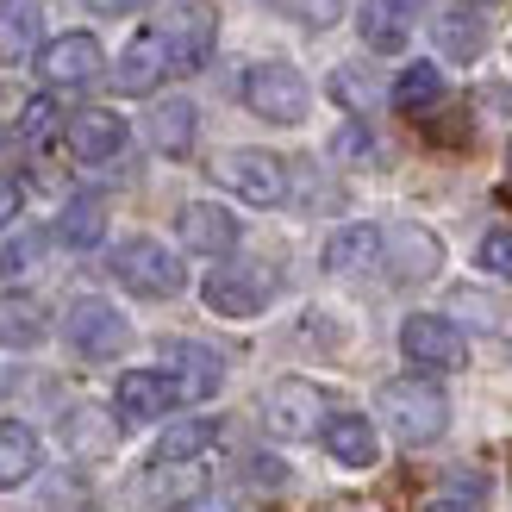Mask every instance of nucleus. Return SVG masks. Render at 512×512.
<instances>
[{
    "mask_svg": "<svg viewBox=\"0 0 512 512\" xmlns=\"http://www.w3.org/2000/svg\"><path fill=\"white\" fill-rule=\"evenodd\" d=\"M175 232H182V244L200 250V256H225V250H238L244 225L225 213V207H213V200H188V207L175 213Z\"/></svg>",
    "mask_w": 512,
    "mask_h": 512,
    "instance_id": "13",
    "label": "nucleus"
},
{
    "mask_svg": "<svg viewBox=\"0 0 512 512\" xmlns=\"http://www.w3.org/2000/svg\"><path fill=\"white\" fill-rule=\"evenodd\" d=\"M506 169H512V150H506Z\"/></svg>",
    "mask_w": 512,
    "mask_h": 512,
    "instance_id": "39",
    "label": "nucleus"
},
{
    "mask_svg": "<svg viewBox=\"0 0 512 512\" xmlns=\"http://www.w3.org/2000/svg\"><path fill=\"white\" fill-rule=\"evenodd\" d=\"M82 7H88V13H107V19H113V13H138L144 0H82Z\"/></svg>",
    "mask_w": 512,
    "mask_h": 512,
    "instance_id": "36",
    "label": "nucleus"
},
{
    "mask_svg": "<svg viewBox=\"0 0 512 512\" xmlns=\"http://www.w3.org/2000/svg\"><path fill=\"white\" fill-rule=\"evenodd\" d=\"M263 425L275 438H313V431H325V394L313 381H275L263 400Z\"/></svg>",
    "mask_w": 512,
    "mask_h": 512,
    "instance_id": "8",
    "label": "nucleus"
},
{
    "mask_svg": "<svg viewBox=\"0 0 512 512\" xmlns=\"http://www.w3.org/2000/svg\"><path fill=\"white\" fill-rule=\"evenodd\" d=\"M163 32V44H169V63L175 69H200L213 57V38H219V13L207 7V0H188V7H175L169 13V25H157Z\"/></svg>",
    "mask_w": 512,
    "mask_h": 512,
    "instance_id": "9",
    "label": "nucleus"
},
{
    "mask_svg": "<svg viewBox=\"0 0 512 512\" xmlns=\"http://www.w3.org/2000/svg\"><path fill=\"white\" fill-rule=\"evenodd\" d=\"M113 275L132 294H144V300H169V294H182V281H188L182 256H175L169 244H157V238H125L113 250Z\"/></svg>",
    "mask_w": 512,
    "mask_h": 512,
    "instance_id": "2",
    "label": "nucleus"
},
{
    "mask_svg": "<svg viewBox=\"0 0 512 512\" xmlns=\"http://www.w3.org/2000/svg\"><path fill=\"white\" fill-rule=\"evenodd\" d=\"M19 200H25L19 182H13V175H0V232H7V225L19 219Z\"/></svg>",
    "mask_w": 512,
    "mask_h": 512,
    "instance_id": "34",
    "label": "nucleus"
},
{
    "mask_svg": "<svg viewBox=\"0 0 512 512\" xmlns=\"http://www.w3.org/2000/svg\"><path fill=\"white\" fill-rule=\"evenodd\" d=\"M331 94H338L350 113H363L369 100H375V94H369V82H363V69H356V63H344L338 75H331Z\"/></svg>",
    "mask_w": 512,
    "mask_h": 512,
    "instance_id": "32",
    "label": "nucleus"
},
{
    "mask_svg": "<svg viewBox=\"0 0 512 512\" xmlns=\"http://www.w3.org/2000/svg\"><path fill=\"white\" fill-rule=\"evenodd\" d=\"M69 444L75 450H113V431H107V419H100V413H75L69 419Z\"/></svg>",
    "mask_w": 512,
    "mask_h": 512,
    "instance_id": "31",
    "label": "nucleus"
},
{
    "mask_svg": "<svg viewBox=\"0 0 512 512\" xmlns=\"http://www.w3.org/2000/svg\"><path fill=\"white\" fill-rule=\"evenodd\" d=\"M38 256H44V232H25V238H13V244H0V275L38 269Z\"/></svg>",
    "mask_w": 512,
    "mask_h": 512,
    "instance_id": "30",
    "label": "nucleus"
},
{
    "mask_svg": "<svg viewBox=\"0 0 512 512\" xmlns=\"http://www.w3.org/2000/svg\"><path fill=\"white\" fill-rule=\"evenodd\" d=\"M44 7L38 0H0V63H25L38 50Z\"/></svg>",
    "mask_w": 512,
    "mask_h": 512,
    "instance_id": "19",
    "label": "nucleus"
},
{
    "mask_svg": "<svg viewBox=\"0 0 512 512\" xmlns=\"http://www.w3.org/2000/svg\"><path fill=\"white\" fill-rule=\"evenodd\" d=\"M219 182L238 200H250V207H281L288 200V163L269 157V150H225Z\"/></svg>",
    "mask_w": 512,
    "mask_h": 512,
    "instance_id": "6",
    "label": "nucleus"
},
{
    "mask_svg": "<svg viewBox=\"0 0 512 512\" xmlns=\"http://www.w3.org/2000/svg\"><path fill=\"white\" fill-rule=\"evenodd\" d=\"M431 512H481V506H456V500H438Z\"/></svg>",
    "mask_w": 512,
    "mask_h": 512,
    "instance_id": "38",
    "label": "nucleus"
},
{
    "mask_svg": "<svg viewBox=\"0 0 512 512\" xmlns=\"http://www.w3.org/2000/svg\"><path fill=\"white\" fill-rule=\"evenodd\" d=\"M182 400H188V394H182V381H175L169 369H132V375H119V388H113L119 419H132V425L163 419V413H175Z\"/></svg>",
    "mask_w": 512,
    "mask_h": 512,
    "instance_id": "10",
    "label": "nucleus"
},
{
    "mask_svg": "<svg viewBox=\"0 0 512 512\" xmlns=\"http://www.w3.org/2000/svg\"><path fill=\"white\" fill-rule=\"evenodd\" d=\"M319 438H325V450L338 456L344 469H369L375 456H381V438H375V425L363 413H331Z\"/></svg>",
    "mask_w": 512,
    "mask_h": 512,
    "instance_id": "17",
    "label": "nucleus"
},
{
    "mask_svg": "<svg viewBox=\"0 0 512 512\" xmlns=\"http://www.w3.org/2000/svg\"><path fill=\"white\" fill-rule=\"evenodd\" d=\"M400 350H406L413 369H431V375H450V369L469 363L463 331H456L450 319H438V313H413V319H406L400 325Z\"/></svg>",
    "mask_w": 512,
    "mask_h": 512,
    "instance_id": "4",
    "label": "nucleus"
},
{
    "mask_svg": "<svg viewBox=\"0 0 512 512\" xmlns=\"http://www.w3.org/2000/svg\"><path fill=\"white\" fill-rule=\"evenodd\" d=\"M213 444H219V419H182V425H169L163 438H157L150 463H157V469H169V463H194V456L213 450Z\"/></svg>",
    "mask_w": 512,
    "mask_h": 512,
    "instance_id": "23",
    "label": "nucleus"
},
{
    "mask_svg": "<svg viewBox=\"0 0 512 512\" xmlns=\"http://www.w3.org/2000/svg\"><path fill=\"white\" fill-rule=\"evenodd\" d=\"M300 13H306V25H331L338 19V0H300Z\"/></svg>",
    "mask_w": 512,
    "mask_h": 512,
    "instance_id": "35",
    "label": "nucleus"
},
{
    "mask_svg": "<svg viewBox=\"0 0 512 512\" xmlns=\"http://www.w3.org/2000/svg\"><path fill=\"white\" fill-rule=\"evenodd\" d=\"M32 475H38V431L7 419L0 425V494L19 488V481H32Z\"/></svg>",
    "mask_w": 512,
    "mask_h": 512,
    "instance_id": "22",
    "label": "nucleus"
},
{
    "mask_svg": "<svg viewBox=\"0 0 512 512\" xmlns=\"http://www.w3.org/2000/svg\"><path fill=\"white\" fill-rule=\"evenodd\" d=\"M319 263H325L331 275H356V269L381 263V225H344V232H331Z\"/></svg>",
    "mask_w": 512,
    "mask_h": 512,
    "instance_id": "20",
    "label": "nucleus"
},
{
    "mask_svg": "<svg viewBox=\"0 0 512 512\" xmlns=\"http://www.w3.org/2000/svg\"><path fill=\"white\" fill-rule=\"evenodd\" d=\"M381 263H388L394 281H425V275H438L444 244L419 232V225H394V232H381Z\"/></svg>",
    "mask_w": 512,
    "mask_h": 512,
    "instance_id": "12",
    "label": "nucleus"
},
{
    "mask_svg": "<svg viewBox=\"0 0 512 512\" xmlns=\"http://www.w3.org/2000/svg\"><path fill=\"white\" fill-rule=\"evenodd\" d=\"M244 107L256 119H269V125H300L306 107H313V94H306L294 63H256L244 75Z\"/></svg>",
    "mask_w": 512,
    "mask_h": 512,
    "instance_id": "3",
    "label": "nucleus"
},
{
    "mask_svg": "<svg viewBox=\"0 0 512 512\" xmlns=\"http://www.w3.org/2000/svg\"><path fill=\"white\" fill-rule=\"evenodd\" d=\"M50 132H57V100H50V94L25 100V113H19V138H25V144H44Z\"/></svg>",
    "mask_w": 512,
    "mask_h": 512,
    "instance_id": "28",
    "label": "nucleus"
},
{
    "mask_svg": "<svg viewBox=\"0 0 512 512\" xmlns=\"http://www.w3.org/2000/svg\"><path fill=\"white\" fill-rule=\"evenodd\" d=\"M100 69H107V57H100V44L88 32H63L38 50V75L50 88H88L100 82Z\"/></svg>",
    "mask_w": 512,
    "mask_h": 512,
    "instance_id": "11",
    "label": "nucleus"
},
{
    "mask_svg": "<svg viewBox=\"0 0 512 512\" xmlns=\"http://www.w3.org/2000/svg\"><path fill=\"white\" fill-rule=\"evenodd\" d=\"M0 344L7 350L44 344V306L32 294H0Z\"/></svg>",
    "mask_w": 512,
    "mask_h": 512,
    "instance_id": "25",
    "label": "nucleus"
},
{
    "mask_svg": "<svg viewBox=\"0 0 512 512\" xmlns=\"http://www.w3.org/2000/svg\"><path fill=\"white\" fill-rule=\"evenodd\" d=\"M169 69H175V63H169L163 32H138L132 44H125L119 69H113V88H119V94H150V88H157Z\"/></svg>",
    "mask_w": 512,
    "mask_h": 512,
    "instance_id": "14",
    "label": "nucleus"
},
{
    "mask_svg": "<svg viewBox=\"0 0 512 512\" xmlns=\"http://www.w3.org/2000/svg\"><path fill=\"white\" fill-rule=\"evenodd\" d=\"M331 150H338V157H375V144H369V132H363V125H344Z\"/></svg>",
    "mask_w": 512,
    "mask_h": 512,
    "instance_id": "33",
    "label": "nucleus"
},
{
    "mask_svg": "<svg viewBox=\"0 0 512 512\" xmlns=\"http://www.w3.org/2000/svg\"><path fill=\"white\" fill-rule=\"evenodd\" d=\"M163 363L175 369V381H182V394H188V400H207L219 381H225L219 350H200V344H163Z\"/></svg>",
    "mask_w": 512,
    "mask_h": 512,
    "instance_id": "18",
    "label": "nucleus"
},
{
    "mask_svg": "<svg viewBox=\"0 0 512 512\" xmlns=\"http://www.w3.org/2000/svg\"><path fill=\"white\" fill-rule=\"evenodd\" d=\"M150 144L163 150V157H188L194 150V100H157V113H150Z\"/></svg>",
    "mask_w": 512,
    "mask_h": 512,
    "instance_id": "24",
    "label": "nucleus"
},
{
    "mask_svg": "<svg viewBox=\"0 0 512 512\" xmlns=\"http://www.w3.org/2000/svg\"><path fill=\"white\" fill-rule=\"evenodd\" d=\"M63 331H69V344L82 350V356H119V350H125V338H132V325L119 319V306H113V300H100V294L69 300Z\"/></svg>",
    "mask_w": 512,
    "mask_h": 512,
    "instance_id": "7",
    "label": "nucleus"
},
{
    "mask_svg": "<svg viewBox=\"0 0 512 512\" xmlns=\"http://www.w3.org/2000/svg\"><path fill=\"white\" fill-rule=\"evenodd\" d=\"M381 425L394 431L400 444H438L444 438V425H450V400L431 388V381H419V375H400V381H388L381 388Z\"/></svg>",
    "mask_w": 512,
    "mask_h": 512,
    "instance_id": "1",
    "label": "nucleus"
},
{
    "mask_svg": "<svg viewBox=\"0 0 512 512\" xmlns=\"http://www.w3.org/2000/svg\"><path fill=\"white\" fill-rule=\"evenodd\" d=\"M100 232H107V207H100L94 194H75L69 207H63V219H57V238H63L69 250H94Z\"/></svg>",
    "mask_w": 512,
    "mask_h": 512,
    "instance_id": "26",
    "label": "nucleus"
},
{
    "mask_svg": "<svg viewBox=\"0 0 512 512\" xmlns=\"http://www.w3.org/2000/svg\"><path fill=\"white\" fill-rule=\"evenodd\" d=\"M69 150H75L82 163H107V157H119V150H125V119L107 113V107L75 113V119H69Z\"/></svg>",
    "mask_w": 512,
    "mask_h": 512,
    "instance_id": "15",
    "label": "nucleus"
},
{
    "mask_svg": "<svg viewBox=\"0 0 512 512\" xmlns=\"http://www.w3.org/2000/svg\"><path fill=\"white\" fill-rule=\"evenodd\" d=\"M475 263L488 275H512V225H494V232L475 244Z\"/></svg>",
    "mask_w": 512,
    "mask_h": 512,
    "instance_id": "29",
    "label": "nucleus"
},
{
    "mask_svg": "<svg viewBox=\"0 0 512 512\" xmlns=\"http://www.w3.org/2000/svg\"><path fill=\"white\" fill-rule=\"evenodd\" d=\"M175 512H232L225 500H213V494H200V500H188V506H175Z\"/></svg>",
    "mask_w": 512,
    "mask_h": 512,
    "instance_id": "37",
    "label": "nucleus"
},
{
    "mask_svg": "<svg viewBox=\"0 0 512 512\" xmlns=\"http://www.w3.org/2000/svg\"><path fill=\"white\" fill-rule=\"evenodd\" d=\"M200 294H207V306L219 319H256L269 306V294H275V275L263 263H225V269L207 275Z\"/></svg>",
    "mask_w": 512,
    "mask_h": 512,
    "instance_id": "5",
    "label": "nucleus"
},
{
    "mask_svg": "<svg viewBox=\"0 0 512 512\" xmlns=\"http://www.w3.org/2000/svg\"><path fill=\"white\" fill-rule=\"evenodd\" d=\"M363 38L369 50H400L413 38V0H363Z\"/></svg>",
    "mask_w": 512,
    "mask_h": 512,
    "instance_id": "21",
    "label": "nucleus"
},
{
    "mask_svg": "<svg viewBox=\"0 0 512 512\" xmlns=\"http://www.w3.org/2000/svg\"><path fill=\"white\" fill-rule=\"evenodd\" d=\"M481 13H494V0H463V7H450L444 19H431V32H438L444 44V57H481V44H488V19Z\"/></svg>",
    "mask_w": 512,
    "mask_h": 512,
    "instance_id": "16",
    "label": "nucleus"
},
{
    "mask_svg": "<svg viewBox=\"0 0 512 512\" xmlns=\"http://www.w3.org/2000/svg\"><path fill=\"white\" fill-rule=\"evenodd\" d=\"M438 100H444V69H438V63L400 69V82H394V107H400V113H431Z\"/></svg>",
    "mask_w": 512,
    "mask_h": 512,
    "instance_id": "27",
    "label": "nucleus"
}]
</instances>
